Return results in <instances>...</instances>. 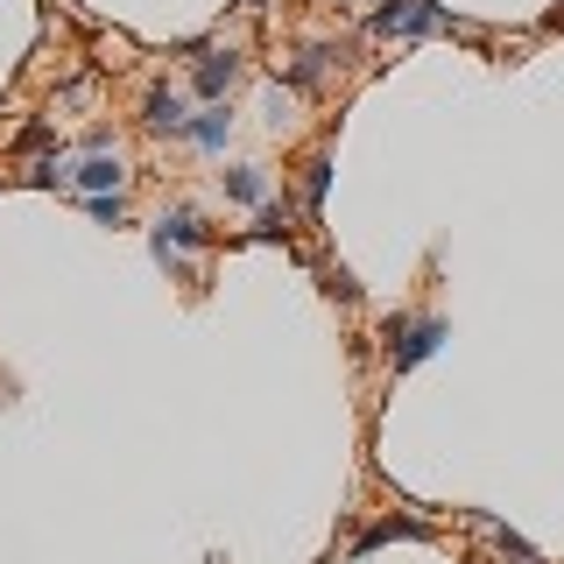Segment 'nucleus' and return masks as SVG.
<instances>
[{
    "mask_svg": "<svg viewBox=\"0 0 564 564\" xmlns=\"http://www.w3.org/2000/svg\"><path fill=\"white\" fill-rule=\"evenodd\" d=\"M381 339H388V375H410V367H423L437 346L452 339V325H445V317H431V311H395L381 325Z\"/></svg>",
    "mask_w": 564,
    "mask_h": 564,
    "instance_id": "obj_1",
    "label": "nucleus"
},
{
    "mask_svg": "<svg viewBox=\"0 0 564 564\" xmlns=\"http://www.w3.org/2000/svg\"><path fill=\"white\" fill-rule=\"evenodd\" d=\"M149 240H155V269H170V275H191V247H205V219L191 205H170L163 219L149 226Z\"/></svg>",
    "mask_w": 564,
    "mask_h": 564,
    "instance_id": "obj_2",
    "label": "nucleus"
},
{
    "mask_svg": "<svg viewBox=\"0 0 564 564\" xmlns=\"http://www.w3.org/2000/svg\"><path fill=\"white\" fill-rule=\"evenodd\" d=\"M240 70H247V57H240L234 43H205L198 50V70H191V93H198L205 106H219L240 85Z\"/></svg>",
    "mask_w": 564,
    "mask_h": 564,
    "instance_id": "obj_3",
    "label": "nucleus"
},
{
    "mask_svg": "<svg viewBox=\"0 0 564 564\" xmlns=\"http://www.w3.org/2000/svg\"><path fill=\"white\" fill-rule=\"evenodd\" d=\"M367 29L375 35H431V29H452V14L437 0H381Z\"/></svg>",
    "mask_w": 564,
    "mask_h": 564,
    "instance_id": "obj_4",
    "label": "nucleus"
},
{
    "mask_svg": "<svg viewBox=\"0 0 564 564\" xmlns=\"http://www.w3.org/2000/svg\"><path fill=\"white\" fill-rule=\"evenodd\" d=\"M339 64H346L339 43H304V50L290 57V70H282V85H290V93H317V85H325Z\"/></svg>",
    "mask_w": 564,
    "mask_h": 564,
    "instance_id": "obj_5",
    "label": "nucleus"
},
{
    "mask_svg": "<svg viewBox=\"0 0 564 564\" xmlns=\"http://www.w3.org/2000/svg\"><path fill=\"white\" fill-rule=\"evenodd\" d=\"M141 128H149V134H191V99L176 93V85H149V99H141Z\"/></svg>",
    "mask_w": 564,
    "mask_h": 564,
    "instance_id": "obj_6",
    "label": "nucleus"
},
{
    "mask_svg": "<svg viewBox=\"0 0 564 564\" xmlns=\"http://www.w3.org/2000/svg\"><path fill=\"white\" fill-rule=\"evenodd\" d=\"M70 176H78V191H85V198H106V191H128V163H120V149H99V155H85V163L70 170Z\"/></svg>",
    "mask_w": 564,
    "mask_h": 564,
    "instance_id": "obj_7",
    "label": "nucleus"
},
{
    "mask_svg": "<svg viewBox=\"0 0 564 564\" xmlns=\"http://www.w3.org/2000/svg\"><path fill=\"white\" fill-rule=\"evenodd\" d=\"M296 191H304V219H317L325 212V191H332V155L311 149L304 163H296Z\"/></svg>",
    "mask_w": 564,
    "mask_h": 564,
    "instance_id": "obj_8",
    "label": "nucleus"
},
{
    "mask_svg": "<svg viewBox=\"0 0 564 564\" xmlns=\"http://www.w3.org/2000/svg\"><path fill=\"white\" fill-rule=\"evenodd\" d=\"M184 141H198L205 155H219L226 141H234V113H226V99L205 106V113H191V134H184Z\"/></svg>",
    "mask_w": 564,
    "mask_h": 564,
    "instance_id": "obj_9",
    "label": "nucleus"
},
{
    "mask_svg": "<svg viewBox=\"0 0 564 564\" xmlns=\"http://www.w3.org/2000/svg\"><path fill=\"white\" fill-rule=\"evenodd\" d=\"M219 184H226V198H234V205H269V176H261L254 163H240V170H226V176H219Z\"/></svg>",
    "mask_w": 564,
    "mask_h": 564,
    "instance_id": "obj_10",
    "label": "nucleus"
},
{
    "mask_svg": "<svg viewBox=\"0 0 564 564\" xmlns=\"http://www.w3.org/2000/svg\"><path fill=\"white\" fill-rule=\"evenodd\" d=\"M395 536H431V522H416V516H388V522H375L352 551H375V543H395Z\"/></svg>",
    "mask_w": 564,
    "mask_h": 564,
    "instance_id": "obj_11",
    "label": "nucleus"
},
{
    "mask_svg": "<svg viewBox=\"0 0 564 564\" xmlns=\"http://www.w3.org/2000/svg\"><path fill=\"white\" fill-rule=\"evenodd\" d=\"M480 536L494 543V551H501V564H543V557H536V551H529V543H522V536H508V529H501V522H480Z\"/></svg>",
    "mask_w": 564,
    "mask_h": 564,
    "instance_id": "obj_12",
    "label": "nucleus"
},
{
    "mask_svg": "<svg viewBox=\"0 0 564 564\" xmlns=\"http://www.w3.org/2000/svg\"><path fill=\"white\" fill-rule=\"evenodd\" d=\"M85 212H93L99 226H128V191H106V198H85Z\"/></svg>",
    "mask_w": 564,
    "mask_h": 564,
    "instance_id": "obj_13",
    "label": "nucleus"
},
{
    "mask_svg": "<svg viewBox=\"0 0 564 564\" xmlns=\"http://www.w3.org/2000/svg\"><path fill=\"white\" fill-rule=\"evenodd\" d=\"M247 240H290V212L261 205V219H254V234H247Z\"/></svg>",
    "mask_w": 564,
    "mask_h": 564,
    "instance_id": "obj_14",
    "label": "nucleus"
},
{
    "mask_svg": "<svg viewBox=\"0 0 564 564\" xmlns=\"http://www.w3.org/2000/svg\"><path fill=\"white\" fill-rule=\"evenodd\" d=\"M50 141H57V134H50V120H29V128L14 134V149H22V155H43Z\"/></svg>",
    "mask_w": 564,
    "mask_h": 564,
    "instance_id": "obj_15",
    "label": "nucleus"
},
{
    "mask_svg": "<svg viewBox=\"0 0 564 564\" xmlns=\"http://www.w3.org/2000/svg\"><path fill=\"white\" fill-rule=\"evenodd\" d=\"M551 29H564V8H551Z\"/></svg>",
    "mask_w": 564,
    "mask_h": 564,
    "instance_id": "obj_16",
    "label": "nucleus"
},
{
    "mask_svg": "<svg viewBox=\"0 0 564 564\" xmlns=\"http://www.w3.org/2000/svg\"><path fill=\"white\" fill-rule=\"evenodd\" d=\"M240 8H269V0H240Z\"/></svg>",
    "mask_w": 564,
    "mask_h": 564,
    "instance_id": "obj_17",
    "label": "nucleus"
}]
</instances>
